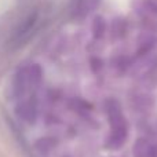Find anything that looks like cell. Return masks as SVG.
<instances>
[{"label":"cell","mask_w":157,"mask_h":157,"mask_svg":"<svg viewBox=\"0 0 157 157\" xmlns=\"http://www.w3.org/2000/svg\"><path fill=\"white\" fill-rule=\"evenodd\" d=\"M35 22H36V15L35 14H29V15L26 17V19L19 25V28L17 29V32L14 33V36H13L14 43H19L21 39H24L25 36L29 33V30L32 29V26L35 25Z\"/></svg>","instance_id":"1"}]
</instances>
